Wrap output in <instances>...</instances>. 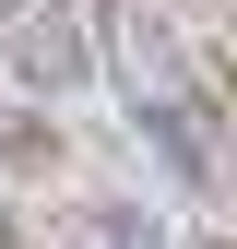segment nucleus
Instances as JSON below:
<instances>
[{
    "label": "nucleus",
    "mask_w": 237,
    "mask_h": 249,
    "mask_svg": "<svg viewBox=\"0 0 237 249\" xmlns=\"http://www.w3.org/2000/svg\"><path fill=\"white\" fill-rule=\"evenodd\" d=\"M83 0H0V59H12L24 83H48V95H71L83 71H95V48H83Z\"/></svg>",
    "instance_id": "1"
},
{
    "label": "nucleus",
    "mask_w": 237,
    "mask_h": 249,
    "mask_svg": "<svg viewBox=\"0 0 237 249\" xmlns=\"http://www.w3.org/2000/svg\"><path fill=\"white\" fill-rule=\"evenodd\" d=\"M0 154H12V166H59V131H36V119H0Z\"/></svg>",
    "instance_id": "2"
},
{
    "label": "nucleus",
    "mask_w": 237,
    "mask_h": 249,
    "mask_svg": "<svg viewBox=\"0 0 237 249\" xmlns=\"http://www.w3.org/2000/svg\"><path fill=\"white\" fill-rule=\"evenodd\" d=\"M214 249H237V237H214Z\"/></svg>",
    "instance_id": "3"
}]
</instances>
